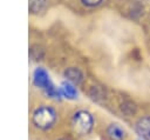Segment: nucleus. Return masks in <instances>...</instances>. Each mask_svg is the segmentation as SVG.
<instances>
[{"label":"nucleus","mask_w":150,"mask_h":140,"mask_svg":"<svg viewBox=\"0 0 150 140\" xmlns=\"http://www.w3.org/2000/svg\"><path fill=\"white\" fill-rule=\"evenodd\" d=\"M32 121L35 127L39 129H48L53 127L56 121V112L54 108L49 106H40L38 107L32 115Z\"/></svg>","instance_id":"1"},{"label":"nucleus","mask_w":150,"mask_h":140,"mask_svg":"<svg viewBox=\"0 0 150 140\" xmlns=\"http://www.w3.org/2000/svg\"><path fill=\"white\" fill-rule=\"evenodd\" d=\"M71 127H73V131L79 135L89 134L94 127L93 115L84 109H80L75 112L71 118Z\"/></svg>","instance_id":"2"},{"label":"nucleus","mask_w":150,"mask_h":140,"mask_svg":"<svg viewBox=\"0 0 150 140\" xmlns=\"http://www.w3.org/2000/svg\"><path fill=\"white\" fill-rule=\"evenodd\" d=\"M33 84H34L36 87L41 88L45 93L49 92L52 88L55 87V86L52 84L48 73H47L43 68H41V67H38V68L33 72Z\"/></svg>","instance_id":"3"},{"label":"nucleus","mask_w":150,"mask_h":140,"mask_svg":"<svg viewBox=\"0 0 150 140\" xmlns=\"http://www.w3.org/2000/svg\"><path fill=\"white\" fill-rule=\"evenodd\" d=\"M135 131L142 140H150V116L145 115L139 118L135 125Z\"/></svg>","instance_id":"4"},{"label":"nucleus","mask_w":150,"mask_h":140,"mask_svg":"<svg viewBox=\"0 0 150 140\" xmlns=\"http://www.w3.org/2000/svg\"><path fill=\"white\" fill-rule=\"evenodd\" d=\"M107 136L110 140H124L125 132L118 124H110L107 127Z\"/></svg>","instance_id":"5"},{"label":"nucleus","mask_w":150,"mask_h":140,"mask_svg":"<svg viewBox=\"0 0 150 140\" xmlns=\"http://www.w3.org/2000/svg\"><path fill=\"white\" fill-rule=\"evenodd\" d=\"M64 78L67 79L68 82L73 84V85H79L82 81V73L79 68L75 67H69L64 71Z\"/></svg>","instance_id":"6"},{"label":"nucleus","mask_w":150,"mask_h":140,"mask_svg":"<svg viewBox=\"0 0 150 140\" xmlns=\"http://www.w3.org/2000/svg\"><path fill=\"white\" fill-rule=\"evenodd\" d=\"M61 93H62V96L67 98V99H76L77 98V91L75 88V86L68 81H64L61 84Z\"/></svg>","instance_id":"7"},{"label":"nucleus","mask_w":150,"mask_h":140,"mask_svg":"<svg viewBox=\"0 0 150 140\" xmlns=\"http://www.w3.org/2000/svg\"><path fill=\"white\" fill-rule=\"evenodd\" d=\"M46 0H29V9L32 13H40L46 7Z\"/></svg>","instance_id":"8"},{"label":"nucleus","mask_w":150,"mask_h":140,"mask_svg":"<svg viewBox=\"0 0 150 140\" xmlns=\"http://www.w3.org/2000/svg\"><path fill=\"white\" fill-rule=\"evenodd\" d=\"M90 98L93 100H96V101H98V99H103L104 98L103 89L101 87H98V86L91 87V89H90Z\"/></svg>","instance_id":"9"},{"label":"nucleus","mask_w":150,"mask_h":140,"mask_svg":"<svg viewBox=\"0 0 150 140\" xmlns=\"http://www.w3.org/2000/svg\"><path fill=\"white\" fill-rule=\"evenodd\" d=\"M29 55H30V58H32L33 60H40V59L42 58V49L39 48L38 46L32 47V48L29 49Z\"/></svg>","instance_id":"10"},{"label":"nucleus","mask_w":150,"mask_h":140,"mask_svg":"<svg viewBox=\"0 0 150 140\" xmlns=\"http://www.w3.org/2000/svg\"><path fill=\"white\" fill-rule=\"evenodd\" d=\"M135 111H136V109H135V105L131 104V102H124V104L122 105V112H123L124 114H127V115L134 114Z\"/></svg>","instance_id":"11"},{"label":"nucleus","mask_w":150,"mask_h":140,"mask_svg":"<svg viewBox=\"0 0 150 140\" xmlns=\"http://www.w3.org/2000/svg\"><path fill=\"white\" fill-rule=\"evenodd\" d=\"M81 1H82V4L86 5V6H90V7H93V6H97V5H100L103 0H81Z\"/></svg>","instance_id":"12"},{"label":"nucleus","mask_w":150,"mask_h":140,"mask_svg":"<svg viewBox=\"0 0 150 140\" xmlns=\"http://www.w3.org/2000/svg\"><path fill=\"white\" fill-rule=\"evenodd\" d=\"M57 140H69V139H67V138H61V139H57Z\"/></svg>","instance_id":"13"},{"label":"nucleus","mask_w":150,"mask_h":140,"mask_svg":"<svg viewBox=\"0 0 150 140\" xmlns=\"http://www.w3.org/2000/svg\"><path fill=\"white\" fill-rule=\"evenodd\" d=\"M139 140H142V139H139Z\"/></svg>","instance_id":"14"}]
</instances>
